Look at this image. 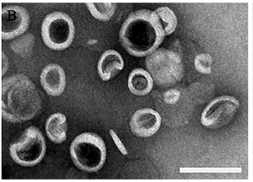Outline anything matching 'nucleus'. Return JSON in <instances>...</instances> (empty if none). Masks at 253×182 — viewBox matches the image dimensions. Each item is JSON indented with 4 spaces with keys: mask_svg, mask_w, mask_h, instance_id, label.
I'll return each mask as SVG.
<instances>
[{
    "mask_svg": "<svg viewBox=\"0 0 253 182\" xmlns=\"http://www.w3.org/2000/svg\"><path fill=\"white\" fill-rule=\"evenodd\" d=\"M165 37L158 15L146 9L129 14L120 32L122 46L128 53L136 57H144L156 51Z\"/></svg>",
    "mask_w": 253,
    "mask_h": 182,
    "instance_id": "nucleus-1",
    "label": "nucleus"
},
{
    "mask_svg": "<svg viewBox=\"0 0 253 182\" xmlns=\"http://www.w3.org/2000/svg\"><path fill=\"white\" fill-rule=\"evenodd\" d=\"M42 98L32 80L23 74L4 79L1 85V116L6 122L20 123L34 119Z\"/></svg>",
    "mask_w": 253,
    "mask_h": 182,
    "instance_id": "nucleus-2",
    "label": "nucleus"
},
{
    "mask_svg": "<svg viewBox=\"0 0 253 182\" xmlns=\"http://www.w3.org/2000/svg\"><path fill=\"white\" fill-rule=\"evenodd\" d=\"M70 153L74 165L86 172L99 171L106 160L105 141L93 133H84L76 137L71 143Z\"/></svg>",
    "mask_w": 253,
    "mask_h": 182,
    "instance_id": "nucleus-3",
    "label": "nucleus"
},
{
    "mask_svg": "<svg viewBox=\"0 0 253 182\" xmlns=\"http://www.w3.org/2000/svg\"><path fill=\"white\" fill-rule=\"evenodd\" d=\"M9 153L13 162L22 167L38 165L45 156L44 136L35 126L27 128L10 147Z\"/></svg>",
    "mask_w": 253,
    "mask_h": 182,
    "instance_id": "nucleus-4",
    "label": "nucleus"
},
{
    "mask_svg": "<svg viewBox=\"0 0 253 182\" xmlns=\"http://www.w3.org/2000/svg\"><path fill=\"white\" fill-rule=\"evenodd\" d=\"M146 66L159 86H172L182 79L184 67L178 53L162 48L148 55Z\"/></svg>",
    "mask_w": 253,
    "mask_h": 182,
    "instance_id": "nucleus-5",
    "label": "nucleus"
},
{
    "mask_svg": "<svg viewBox=\"0 0 253 182\" xmlns=\"http://www.w3.org/2000/svg\"><path fill=\"white\" fill-rule=\"evenodd\" d=\"M42 38L44 45L53 50H62L72 44L75 26L71 16L64 12L54 11L43 19Z\"/></svg>",
    "mask_w": 253,
    "mask_h": 182,
    "instance_id": "nucleus-6",
    "label": "nucleus"
},
{
    "mask_svg": "<svg viewBox=\"0 0 253 182\" xmlns=\"http://www.w3.org/2000/svg\"><path fill=\"white\" fill-rule=\"evenodd\" d=\"M239 108V101L234 97H218L211 101L204 110L201 123L207 128H221L231 122Z\"/></svg>",
    "mask_w": 253,
    "mask_h": 182,
    "instance_id": "nucleus-7",
    "label": "nucleus"
},
{
    "mask_svg": "<svg viewBox=\"0 0 253 182\" xmlns=\"http://www.w3.org/2000/svg\"><path fill=\"white\" fill-rule=\"evenodd\" d=\"M31 24L29 12L18 4H8L1 10V38L11 40L28 31Z\"/></svg>",
    "mask_w": 253,
    "mask_h": 182,
    "instance_id": "nucleus-8",
    "label": "nucleus"
},
{
    "mask_svg": "<svg viewBox=\"0 0 253 182\" xmlns=\"http://www.w3.org/2000/svg\"><path fill=\"white\" fill-rule=\"evenodd\" d=\"M162 125V117L156 110L143 108L131 116L129 126L134 135L141 138L152 136L158 132Z\"/></svg>",
    "mask_w": 253,
    "mask_h": 182,
    "instance_id": "nucleus-9",
    "label": "nucleus"
},
{
    "mask_svg": "<svg viewBox=\"0 0 253 182\" xmlns=\"http://www.w3.org/2000/svg\"><path fill=\"white\" fill-rule=\"evenodd\" d=\"M40 83L49 95L59 96L64 92L66 86L65 71L58 64H49L42 71Z\"/></svg>",
    "mask_w": 253,
    "mask_h": 182,
    "instance_id": "nucleus-10",
    "label": "nucleus"
},
{
    "mask_svg": "<svg viewBox=\"0 0 253 182\" xmlns=\"http://www.w3.org/2000/svg\"><path fill=\"white\" fill-rule=\"evenodd\" d=\"M124 60L119 52L108 50L104 52L98 62V73L103 81H109L124 68Z\"/></svg>",
    "mask_w": 253,
    "mask_h": 182,
    "instance_id": "nucleus-11",
    "label": "nucleus"
},
{
    "mask_svg": "<svg viewBox=\"0 0 253 182\" xmlns=\"http://www.w3.org/2000/svg\"><path fill=\"white\" fill-rule=\"evenodd\" d=\"M47 137L55 144H62L66 140L68 124L65 115L55 113L47 118L45 123Z\"/></svg>",
    "mask_w": 253,
    "mask_h": 182,
    "instance_id": "nucleus-12",
    "label": "nucleus"
},
{
    "mask_svg": "<svg viewBox=\"0 0 253 182\" xmlns=\"http://www.w3.org/2000/svg\"><path fill=\"white\" fill-rule=\"evenodd\" d=\"M127 85L133 95L141 96L150 93L153 87V79L145 70L135 68L129 74Z\"/></svg>",
    "mask_w": 253,
    "mask_h": 182,
    "instance_id": "nucleus-13",
    "label": "nucleus"
},
{
    "mask_svg": "<svg viewBox=\"0 0 253 182\" xmlns=\"http://www.w3.org/2000/svg\"><path fill=\"white\" fill-rule=\"evenodd\" d=\"M35 46V37L31 33L22 34L10 43V47L14 53L25 58L32 53Z\"/></svg>",
    "mask_w": 253,
    "mask_h": 182,
    "instance_id": "nucleus-14",
    "label": "nucleus"
},
{
    "mask_svg": "<svg viewBox=\"0 0 253 182\" xmlns=\"http://www.w3.org/2000/svg\"><path fill=\"white\" fill-rule=\"evenodd\" d=\"M86 5L92 16L102 22L110 20L117 9V4L112 2L87 3Z\"/></svg>",
    "mask_w": 253,
    "mask_h": 182,
    "instance_id": "nucleus-15",
    "label": "nucleus"
},
{
    "mask_svg": "<svg viewBox=\"0 0 253 182\" xmlns=\"http://www.w3.org/2000/svg\"><path fill=\"white\" fill-rule=\"evenodd\" d=\"M155 13L158 15L164 31H165V37L170 35L176 29L177 20L175 13L168 7H161L155 10Z\"/></svg>",
    "mask_w": 253,
    "mask_h": 182,
    "instance_id": "nucleus-16",
    "label": "nucleus"
},
{
    "mask_svg": "<svg viewBox=\"0 0 253 182\" xmlns=\"http://www.w3.org/2000/svg\"><path fill=\"white\" fill-rule=\"evenodd\" d=\"M195 67L201 74H208L211 73L212 65V56L208 53H201L195 58Z\"/></svg>",
    "mask_w": 253,
    "mask_h": 182,
    "instance_id": "nucleus-17",
    "label": "nucleus"
},
{
    "mask_svg": "<svg viewBox=\"0 0 253 182\" xmlns=\"http://www.w3.org/2000/svg\"><path fill=\"white\" fill-rule=\"evenodd\" d=\"M110 134H111V137H112L113 140H114V143H115L119 150H120L124 156H126V155H127V150H126V146L124 145V144H123V141H121L118 135L116 134L115 131L113 129H111L110 130Z\"/></svg>",
    "mask_w": 253,
    "mask_h": 182,
    "instance_id": "nucleus-18",
    "label": "nucleus"
},
{
    "mask_svg": "<svg viewBox=\"0 0 253 182\" xmlns=\"http://www.w3.org/2000/svg\"><path fill=\"white\" fill-rule=\"evenodd\" d=\"M9 61L7 55L5 53H2V75H4L8 69Z\"/></svg>",
    "mask_w": 253,
    "mask_h": 182,
    "instance_id": "nucleus-19",
    "label": "nucleus"
}]
</instances>
